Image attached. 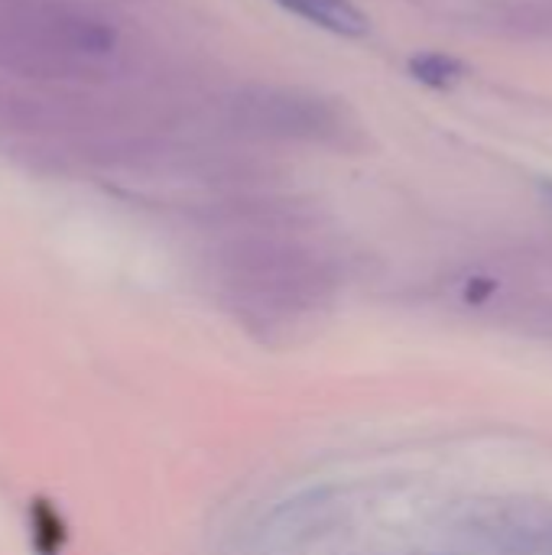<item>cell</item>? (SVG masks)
I'll return each mask as SVG.
<instances>
[{"label":"cell","mask_w":552,"mask_h":555,"mask_svg":"<svg viewBox=\"0 0 552 555\" xmlns=\"http://www.w3.org/2000/svg\"><path fill=\"white\" fill-rule=\"evenodd\" d=\"M117 29L72 0H0V72L36 88L107 81Z\"/></svg>","instance_id":"obj_1"},{"label":"cell","mask_w":552,"mask_h":555,"mask_svg":"<svg viewBox=\"0 0 552 555\" xmlns=\"http://www.w3.org/2000/svg\"><path fill=\"white\" fill-rule=\"evenodd\" d=\"M455 530L482 555H552V504L530 498L478 501Z\"/></svg>","instance_id":"obj_3"},{"label":"cell","mask_w":552,"mask_h":555,"mask_svg":"<svg viewBox=\"0 0 552 555\" xmlns=\"http://www.w3.org/2000/svg\"><path fill=\"white\" fill-rule=\"evenodd\" d=\"M280 7L306 16L309 23H319L338 36H364L368 33V16L351 7L348 0H277Z\"/></svg>","instance_id":"obj_4"},{"label":"cell","mask_w":552,"mask_h":555,"mask_svg":"<svg viewBox=\"0 0 552 555\" xmlns=\"http://www.w3.org/2000/svg\"><path fill=\"white\" fill-rule=\"evenodd\" d=\"M543 195H547V202L552 205V182H543Z\"/></svg>","instance_id":"obj_6"},{"label":"cell","mask_w":552,"mask_h":555,"mask_svg":"<svg viewBox=\"0 0 552 555\" xmlns=\"http://www.w3.org/2000/svg\"><path fill=\"white\" fill-rule=\"evenodd\" d=\"M224 293L234 315L260 341L283 345L329 309L332 276L299 247L251 244L224 263Z\"/></svg>","instance_id":"obj_2"},{"label":"cell","mask_w":552,"mask_h":555,"mask_svg":"<svg viewBox=\"0 0 552 555\" xmlns=\"http://www.w3.org/2000/svg\"><path fill=\"white\" fill-rule=\"evenodd\" d=\"M410 72H413V78H420L429 88H452L462 78V62L452 55H442V52H426L410 62Z\"/></svg>","instance_id":"obj_5"}]
</instances>
